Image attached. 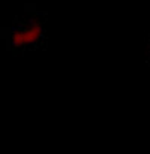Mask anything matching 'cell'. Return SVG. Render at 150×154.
Returning a JSON list of instances; mask_svg holds the SVG:
<instances>
[{
    "mask_svg": "<svg viewBox=\"0 0 150 154\" xmlns=\"http://www.w3.org/2000/svg\"><path fill=\"white\" fill-rule=\"evenodd\" d=\"M47 11L38 9L35 3H26L24 9L15 15L11 26L2 27L0 30L6 50L12 55H24L47 50Z\"/></svg>",
    "mask_w": 150,
    "mask_h": 154,
    "instance_id": "1",
    "label": "cell"
},
{
    "mask_svg": "<svg viewBox=\"0 0 150 154\" xmlns=\"http://www.w3.org/2000/svg\"><path fill=\"white\" fill-rule=\"evenodd\" d=\"M146 45H147V52H146V63H147V66L150 67V33L147 35V38H146Z\"/></svg>",
    "mask_w": 150,
    "mask_h": 154,
    "instance_id": "2",
    "label": "cell"
}]
</instances>
